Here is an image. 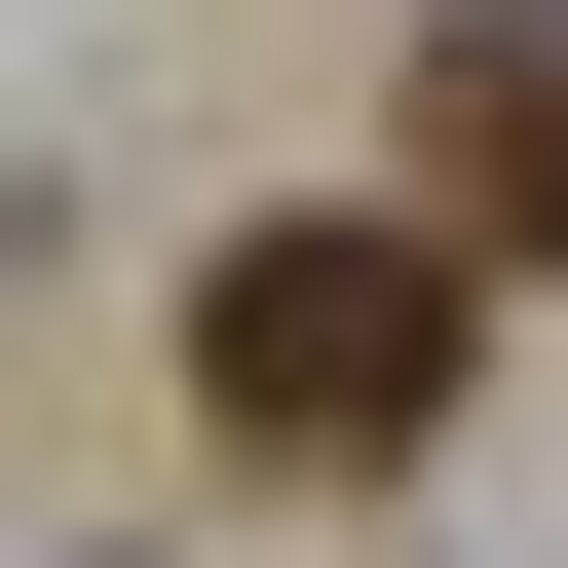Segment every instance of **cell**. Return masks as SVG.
<instances>
[{
    "label": "cell",
    "mask_w": 568,
    "mask_h": 568,
    "mask_svg": "<svg viewBox=\"0 0 568 568\" xmlns=\"http://www.w3.org/2000/svg\"><path fill=\"white\" fill-rule=\"evenodd\" d=\"M455 304H493V265H455L417 190H342V227H304V190H265V227L190 265V417H227L265 493H379V455L455 417Z\"/></svg>",
    "instance_id": "obj_1"
},
{
    "label": "cell",
    "mask_w": 568,
    "mask_h": 568,
    "mask_svg": "<svg viewBox=\"0 0 568 568\" xmlns=\"http://www.w3.org/2000/svg\"><path fill=\"white\" fill-rule=\"evenodd\" d=\"M417 227L455 265H568V0H455L417 39Z\"/></svg>",
    "instance_id": "obj_2"
}]
</instances>
